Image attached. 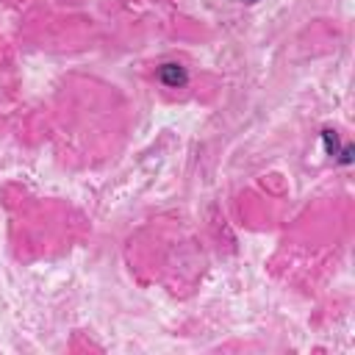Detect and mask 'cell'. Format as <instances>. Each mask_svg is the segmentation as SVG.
<instances>
[{
  "label": "cell",
  "instance_id": "277c9868",
  "mask_svg": "<svg viewBox=\"0 0 355 355\" xmlns=\"http://www.w3.org/2000/svg\"><path fill=\"white\" fill-rule=\"evenodd\" d=\"M244 3H258V0H244Z\"/></svg>",
  "mask_w": 355,
  "mask_h": 355
},
{
  "label": "cell",
  "instance_id": "7a4b0ae2",
  "mask_svg": "<svg viewBox=\"0 0 355 355\" xmlns=\"http://www.w3.org/2000/svg\"><path fill=\"white\" fill-rule=\"evenodd\" d=\"M322 144H324V153L336 158V153H338L341 144H338V136H336L333 130H322Z\"/></svg>",
  "mask_w": 355,
  "mask_h": 355
},
{
  "label": "cell",
  "instance_id": "3957f363",
  "mask_svg": "<svg viewBox=\"0 0 355 355\" xmlns=\"http://www.w3.org/2000/svg\"><path fill=\"white\" fill-rule=\"evenodd\" d=\"M352 153H355L352 144H341L338 153H336V161H338L341 166H349V164H352Z\"/></svg>",
  "mask_w": 355,
  "mask_h": 355
},
{
  "label": "cell",
  "instance_id": "6da1fadb",
  "mask_svg": "<svg viewBox=\"0 0 355 355\" xmlns=\"http://www.w3.org/2000/svg\"><path fill=\"white\" fill-rule=\"evenodd\" d=\"M158 80H161L166 89H183V86L189 83V72H186V67L178 64V61H164V64L158 67Z\"/></svg>",
  "mask_w": 355,
  "mask_h": 355
}]
</instances>
